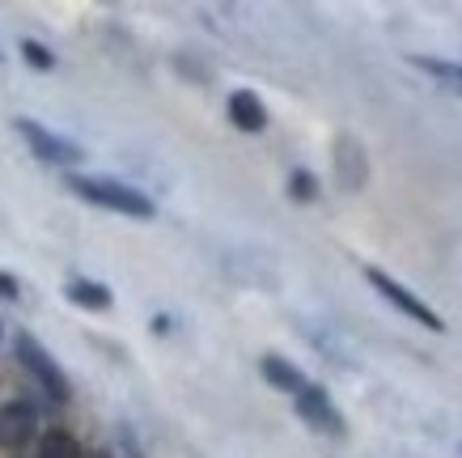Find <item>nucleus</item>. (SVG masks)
I'll list each match as a JSON object with an SVG mask.
<instances>
[{
  "mask_svg": "<svg viewBox=\"0 0 462 458\" xmlns=\"http://www.w3.org/2000/svg\"><path fill=\"white\" fill-rule=\"evenodd\" d=\"M69 192H77L81 200L89 204H98V209H111V212H124V217H141L149 221L153 217V200L136 187H127V182H115V179H89V174H69Z\"/></svg>",
  "mask_w": 462,
  "mask_h": 458,
  "instance_id": "f257e3e1",
  "label": "nucleus"
},
{
  "mask_svg": "<svg viewBox=\"0 0 462 458\" xmlns=\"http://www.w3.org/2000/svg\"><path fill=\"white\" fill-rule=\"evenodd\" d=\"M14 352H17V361H22V369L39 382V390L47 395V399H56V403L72 399V387H69V378H64V369L51 361V352H47L30 332H17Z\"/></svg>",
  "mask_w": 462,
  "mask_h": 458,
  "instance_id": "f03ea898",
  "label": "nucleus"
},
{
  "mask_svg": "<svg viewBox=\"0 0 462 458\" xmlns=\"http://www.w3.org/2000/svg\"><path fill=\"white\" fill-rule=\"evenodd\" d=\"M365 280H369V285H374V289H378L382 297H386V302L399 310V314H407L411 322H420V327H429V332H437V335L446 332V319L437 314L433 305H424L416 293L407 289V285H399L394 276H386L382 267H365Z\"/></svg>",
  "mask_w": 462,
  "mask_h": 458,
  "instance_id": "7ed1b4c3",
  "label": "nucleus"
},
{
  "mask_svg": "<svg viewBox=\"0 0 462 458\" xmlns=\"http://www.w3.org/2000/svg\"><path fill=\"white\" fill-rule=\"evenodd\" d=\"M17 124V132L26 136V145H30V153L39 157V162H51V166H72V162H81L85 153L72 145V140H64V136H56V132H47L42 124H34V119H14Z\"/></svg>",
  "mask_w": 462,
  "mask_h": 458,
  "instance_id": "20e7f679",
  "label": "nucleus"
},
{
  "mask_svg": "<svg viewBox=\"0 0 462 458\" xmlns=\"http://www.w3.org/2000/svg\"><path fill=\"white\" fill-rule=\"evenodd\" d=\"M293 403H297V416L306 420L310 429L331 433V437H339V433H344V416L336 412V403H331V395H327L322 387L306 382V387L293 395Z\"/></svg>",
  "mask_w": 462,
  "mask_h": 458,
  "instance_id": "39448f33",
  "label": "nucleus"
},
{
  "mask_svg": "<svg viewBox=\"0 0 462 458\" xmlns=\"http://www.w3.org/2000/svg\"><path fill=\"white\" fill-rule=\"evenodd\" d=\"M34 429H39V416L30 403L14 399L0 407V450H22L34 437Z\"/></svg>",
  "mask_w": 462,
  "mask_h": 458,
  "instance_id": "423d86ee",
  "label": "nucleus"
},
{
  "mask_svg": "<svg viewBox=\"0 0 462 458\" xmlns=\"http://www.w3.org/2000/svg\"><path fill=\"white\" fill-rule=\"evenodd\" d=\"M229 124L238 127V132H263L267 107L251 94V89H234V94H229Z\"/></svg>",
  "mask_w": 462,
  "mask_h": 458,
  "instance_id": "0eeeda50",
  "label": "nucleus"
},
{
  "mask_svg": "<svg viewBox=\"0 0 462 458\" xmlns=\"http://www.w3.org/2000/svg\"><path fill=\"white\" fill-rule=\"evenodd\" d=\"M263 378H267V382H272L276 390H289V395H297V390L306 387V374H301L293 361L276 357V352H267V357H263Z\"/></svg>",
  "mask_w": 462,
  "mask_h": 458,
  "instance_id": "6e6552de",
  "label": "nucleus"
},
{
  "mask_svg": "<svg viewBox=\"0 0 462 458\" xmlns=\"http://www.w3.org/2000/svg\"><path fill=\"white\" fill-rule=\"evenodd\" d=\"M69 302L81 305V310H111V289L106 285H98V280H69Z\"/></svg>",
  "mask_w": 462,
  "mask_h": 458,
  "instance_id": "1a4fd4ad",
  "label": "nucleus"
},
{
  "mask_svg": "<svg viewBox=\"0 0 462 458\" xmlns=\"http://www.w3.org/2000/svg\"><path fill=\"white\" fill-rule=\"evenodd\" d=\"M339 182H344L348 192H356L365 182V153H361V145H352V140H339Z\"/></svg>",
  "mask_w": 462,
  "mask_h": 458,
  "instance_id": "9d476101",
  "label": "nucleus"
},
{
  "mask_svg": "<svg viewBox=\"0 0 462 458\" xmlns=\"http://www.w3.org/2000/svg\"><path fill=\"white\" fill-rule=\"evenodd\" d=\"M39 458H81V442L64 429H51V433H42Z\"/></svg>",
  "mask_w": 462,
  "mask_h": 458,
  "instance_id": "9b49d317",
  "label": "nucleus"
},
{
  "mask_svg": "<svg viewBox=\"0 0 462 458\" xmlns=\"http://www.w3.org/2000/svg\"><path fill=\"white\" fill-rule=\"evenodd\" d=\"M411 64L424 72H433L437 81L454 85V89H462V64H449V60H433V56H411Z\"/></svg>",
  "mask_w": 462,
  "mask_h": 458,
  "instance_id": "f8f14e48",
  "label": "nucleus"
},
{
  "mask_svg": "<svg viewBox=\"0 0 462 458\" xmlns=\"http://www.w3.org/2000/svg\"><path fill=\"white\" fill-rule=\"evenodd\" d=\"M289 195L301 200V204H310V200L319 195V179H314L310 170H293V174H289Z\"/></svg>",
  "mask_w": 462,
  "mask_h": 458,
  "instance_id": "ddd939ff",
  "label": "nucleus"
},
{
  "mask_svg": "<svg viewBox=\"0 0 462 458\" xmlns=\"http://www.w3.org/2000/svg\"><path fill=\"white\" fill-rule=\"evenodd\" d=\"M22 56H26L30 69H39V72H51V69H56V56H51L42 42H34V39L22 42Z\"/></svg>",
  "mask_w": 462,
  "mask_h": 458,
  "instance_id": "4468645a",
  "label": "nucleus"
},
{
  "mask_svg": "<svg viewBox=\"0 0 462 458\" xmlns=\"http://www.w3.org/2000/svg\"><path fill=\"white\" fill-rule=\"evenodd\" d=\"M0 297H9V302H17V297H22V285H17V276L0 272Z\"/></svg>",
  "mask_w": 462,
  "mask_h": 458,
  "instance_id": "2eb2a0df",
  "label": "nucleus"
}]
</instances>
